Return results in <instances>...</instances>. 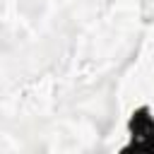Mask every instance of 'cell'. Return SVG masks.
Wrapping results in <instances>:
<instances>
[{"label": "cell", "mask_w": 154, "mask_h": 154, "mask_svg": "<svg viewBox=\"0 0 154 154\" xmlns=\"http://www.w3.org/2000/svg\"><path fill=\"white\" fill-rule=\"evenodd\" d=\"M130 132H132V144L125 152H154V118L147 113V108H140L132 113L130 120Z\"/></svg>", "instance_id": "1"}]
</instances>
